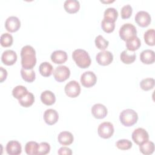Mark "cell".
I'll return each mask as SVG.
<instances>
[{
	"instance_id": "1f68e13d",
	"label": "cell",
	"mask_w": 155,
	"mask_h": 155,
	"mask_svg": "<svg viewBox=\"0 0 155 155\" xmlns=\"http://www.w3.org/2000/svg\"><path fill=\"white\" fill-rule=\"evenodd\" d=\"M154 86V79L153 78H145L140 82V88L144 91H148L153 88Z\"/></svg>"
},
{
	"instance_id": "e0dca14e",
	"label": "cell",
	"mask_w": 155,
	"mask_h": 155,
	"mask_svg": "<svg viewBox=\"0 0 155 155\" xmlns=\"http://www.w3.org/2000/svg\"><path fill=\"white\" fill-rule=\"evenodd\" d=\"M67 58V53L63 50H56L51 54V61L56 64H61L65 62Z\"/></svg>"
},
{
	"instance_id": "7402d4cb",
	"label": "cell",
	"mask_w": 155,
	"mask_h": 155,
	"mask_svg": "<svg viewBox=\"0 0 155 155\" xmlns=\"http://www.w3.org/2000/svg\"><path fill=\"white\" fill-rule=\"evenodd\" d=\"M136 58V56L134 52L128 50H124L120 54L121 61L125 64H130L133 63L135 61Z\"/></svg>"
},
{
	"instance_id": "83f0119b",
	"label": "cell",
	"mask_w": 155,
	"mask_h": 155,
	"mask_svg": "<svg viewBox=\"0 0 155 155\" xmlns=\"http://www.w3.org/2000/svg\"><path fill=\"white\" fill-rule=\"evenodd\" d=\"M21 75L22 78L27 82H32L35 79L36 74L33 69L26 70L22 68L21 70Z\"/></svg>"
},
{
	"instance_id": "5bb4252c",
	"label": "cell",
	"mask_w": 155,
	"mask_h": 155,
	"mask_svg": "<svg viewBox=\"0 0 155 155\" xmlns=\"http://www.w3.org/2000/svg\"><path fill=\"white\" fill-rule=\"evenodd\" d=\"M44 120L49 125L56 124L59 119V114L56 110L53 109H47L44 113Z\"/></svg>"
},
{
	"instance_id": "f1b7e54d",
	"label": "cell",
	"mask_w": 155,
	"mask_h": 155,
	"mask_svg": "<svg viewBox=\"0 0 155 155\" xmlns=\"http://www.w3.org/2000/svg\"><path fill=\"white\" fill-rule=\"evenodd\" d=\"M39 144L34 141L28 142L25 146V153L28 155L37 154Z\"/></svg>"
},
{
	"instance_id": "52a82bcc",
	"label": "cell",
	"mask_w": 155,
	"mask_h": 155,
	"mask_svg": "<svg viewBox=\"0 0 155 155\" xmlns=\"http://www.w3.org/2000/svg\"><path fill=\"white\" fill-rule=\"evenodd\" d=\"M65 93L70 97H76L81 93L79 84L76 81H70L65 86Z\"/></svg>"
},
{
	"instance_id": "2e32d148",
	"label": "cell",
	"mask_w": 155,
	"mask_h": 155,
	"mask_svg": "<svg viewBox=\"0 0 155 155\" xmlns=\"http://www.w3.org/2000/svg\"><path fill=\"white\" fill-rule=\"evenodd\" d=\"M6 151L10 155H18L22 152L21 143L17 140H10L6 145Z\"/></svg>"
},
{
	"instance_id": "277c9868",
	"label": "cell",
	"mask_w": 155,
	"mask_h": 155,
	"mask_svg": "<svg viewBox=\"0 0 155 155\" xmlns=\"http://www.w3.org/2000/svg\"><path fill=\"white\" fill-rule=\"evenodd\" d=\"M119 33L121 39L126 41L131 38L136 36L137 30L134 25L130 23H126L121 26Z\"/></svg>"
},
{
	"instance_id": "ac0fdd59",
	"label": "cell",
	"mask_w": 155,
	"mask_h": 155,
	"mask_svg": "<svg viewBox=\"0 0 155 155\" xmlns=\"http://www.w3.org/2000/svg\"><path fill=\"white\" fill-rule=\"evenodd\" d=\"M140 59L142 63L145 64H151L155 61L154 51L152 50H145L140 54Z\"/></svg>"
},
{
	"instance_id": "484cf974",
	"label": "cell",
	"mask_w": 155,
	"mask_h": 155,
	"mask_svg": "<svg viewBox=\"0 0 155 155\" xmlns=\"http://www.w3.org/2000/svg\"><path fill=\"white\" fill-rule=\"evenodd\" d=\"M20 105L24 107H29L33 105L35 102V97L33 93L28 92L23 97L18 99Z\"/></svg>"
},
{
	"instance_id": "603a6c76",
	"label": "cell",
	"mask_w": 155,
	"mask_h": 155,
	"mask_svg": "<svg viewBox=\"0 0 155 155\" xmlns=\"http://www.w3.org/2000/svg\"><path fill=\"white\" fill-rule=\"evenodd\" d=\"M141 45V42L140 39L136 36L131 38L126 41V47L127 50L134 51L136 50L139 49Z\"/></svg>"
},
{
	"instance_id": "30bf717a",
	"label": "cell",
	"mask_w": 155,
	"mask_h": 155,
	"mask_svg": "<svg viewBox=\"0 0 155 155\" xmlns=\"http://www.w3.org/2000/svg\"><path fill=\"white\" fill-rule=\"evenodd\" d=\"M97 62L101 65H108L110 64L113 60V55L109 51H101L99 52L96 56Z\"/></svg>"
},
{
	"instance_id": "d4e9b609",
	"label": "cell",
	"mask_w": 155,
	"mask_h": 155,
	"mask_svg": "<svg viewBox=\"0 0 155 155\" xmlns=\"http://www.w3.org/2000/svg\"><path fill=\"white\" fill-rule=\"evenodd\" d=\"M39 71L42 76L44 77H48L53 73V68L51 64L49 62H44L40 64L39 67Z\"/></svg>"
},
{
	"instance_id": "ffe728a7",
	"label": "cell",
	"mask_w": 155,
	"mask_h": 155,
	"mask_svg": "<svg viewBox=\"0 0 155 155\" xmlns=\"http://www.w3.org/2000/svg\"><path fill=\"white\" fill-rule=\"evenodd\" d=\"M58 142L63 145H71L73 140L74 137L73 134L69 131H62L58 136Z\"/></svg>"
},
{
	"instance_id": "4fadbf2b",
	"label": "cell",
	"mask_w": 155,
	"mask_h": 155,
	"mask_svg": "<svg viewBox=\"0 0 155 155\" xmlns=\"http://www.w3.org/2000/svg\"><path fill=\"white\" fill-rule=\"evenodd\" d=\"M1 61L6 65H12L17 61V54L13 50H5L2 54Z\"/></svg>"
},
{
	"instance_id": "ab89813d",
	"label": "cell",
	"mask_w": 155,
	"mask_h": 155,
	"mask_svg": "<svg viewBox=\"0 0 155 155\" xmlns=\"http://www.w3.org/2000/svg\"><path fill=\"white\" fill-rule=\"evenodd\" d=\"M0 71H1V75H0V82H2L4 81H5L7 76V71L5 69H4L3 67H0Z\"/></svg>"
},
{
	"instance_id": "d6986e66",
	"label": "cell",
	"mask_w": 155,
	"mask_h": 155,
	"mask_svg": "<svg viewBox=\"0 0 155 155\" xmlns=\"http://www.w3.org/2000/svg\"><path fill=\"white\" fill-rule=\"evenodd\" d=\"M65 11L69 13H75L80 8V3L77 0H66L64 3Z\"/></svg>"
},
{
	"instance_id": "f546056e",
	"label": "cell",
	"mask_w": 155,
	"mask_h": 155,
	"mask_svg": "<svg viewBox=\"0 0 155 155\" xmlns=\"http://www.w3.org/2000/svg\"><path fill=\"white\" fill-rule=\"evenodd\" d=\"M155 31L154 29H148L147 30L143 35V38L145 43L150 46H154L155 44L154 41Z\"/></svg>"
},
{
	"instance_id": "f35d334b",
	"label": "cell",
	"mask_w": 155,
	"mask_h": 155,
	"mask_svg": "<svg viewBox=\"0 0 155 155\" xmlns=\"http://www.w3.org/2000/svg\"><path fill=\"white\" fill-rule=\"evenodd\" d=\"M58 153L59 155H64V154H65V155H71L72 154V151L70 148H69L68 147H63L60 148L58 150Z\"/></svg>"
},
{
	"instance_id": "5b68a950",
	"label": "cell",
	"mask_w": 155,
	"mask_h": 155,
	"mask_svg": "<svg viewBox=\"0 0 155 155\" xmlns=\"http://www.w3.org/2000/svg\"><path fill=\"white\" fill-rule=\"evenodd\" d=\"M113 125L109 122L101 123L97 128V133L99 136L103 139H108L111 137L114 133Z\"/></svg>"
},
{
	"instance_id": "74e56055",
	"label": "cell",
	"mask_w": 155,
	"mask_h": 155,
	"mask_svg": "<svg viewBox=\"0 0 155 155\" xmlns=\"http://www.w3.org/2000/svg\"><path fill=\"white\" fill-rule=\"evenodd\" d=\"M132 12H133V8L129 4L125 5L122 7L120 10L121 18L122 19H128L131 16Z\"/></svg>"
},
{
	"instance_id": "8d00e7d4",
	"label": "cell",
	"mask_w": 155,
	"mask_h": 155,
	"mask_svg": "<svg viewBox=\"0 0 155 155\" xmlns=\"http://www.w3.org/2000/svg\"><path fill=\"white\" fill-rule=\"evenodd\" d=\"M50 150V146L47 142H41L39 144L37 155H45L48 154Z\"/></svg>"
},
{
	"instance_id": "d590c367",
	"label": "cell",
	"mask_w": 155,
	"mask_h": 155,
	"mask_svg": "<svg viewBox=\"0 0 155 155\" xmlns=\"http://www.w3.org/2000/svg\"><path fill=\"white\" fill-rule=\"evenodd\" d=\"M102 29L106 33H110L114 31L115 28V23L109 22L105 19H103L101 22Z\"/></svg>"
},
{
	"instance_id": "9c48e42d",
	"label": "cell",
	"mask_w": 155,
	"mask_h": 155,
	"mask_svg": "<svg viewBox=\"0 0 155 155\" xmlns=\"http://www.w3.org/2000/svg\"><path fill=\"white\" fill-rule=\"evenodd\" d=\"M97 81L96 74L91 71H87L83 73L81 76V82L82 85L86 88H90L94 85Z\"/></svg>"
},
{
	"instance_id": "7c38bea8",
	"label": "cell",
	"mask_w": 155,
	"mask_h": 155,
	"mask_svg": "<svg viewBox=\"0 0 155 155\" xmlns=\"http://www.w3.org/2000/svg\"><path fill=\"white\" fill-rule=\"evenodd\" d=\"M21 27V22L16 16H12L8 17L5 22V29L11 33L17 31Z\"/></svg>"
},
{
	"instance_id": "3957f363",
	"label": "cell",
	"mask_w": 155,
	"mask_h": 155,
	"mask_svg": "<svg viewBox=\"0 0 155 155\" xmlns=\"http://www.w3.org/2000/svg\"><path fill=\"white\" fill-rule=\"evenodd\" d=\"M119 119L122 125L126 127H131L134 125L138 120L137 113L132 109L124 110L119 115Z\"/></svg>"
},
{
	"instance_id": "7a4b0ae2",
	"label": "cell",
	"mask_w": 155,
	"mask_h": 155,
	"mask_svg": "<svg viewBox=\"0 0 155 155\" xmlns=\"http://www.w3.org/2000/svg\"><path fill=\"white\" fill-rule=\"evenodd\" d=\"M72 58L76 65L81 68H87L91 64L90 56L84 50H75L72 53Z\"/></svg>"
},
{
	"instance_id": "44dd1931",
	"label": "cell",
	"mask_w": 155,
	"mask_h": 155,
	"mask_svg": "<svg viewBox=\"0 0 155 155\" xmlns=\"http://www.w3.org/2000/svg\"><path fill=\"white\" fill-rule=\"evenodd\" d=\"M41 100L42 102L46 105H51L56 101L54 94L49 90L43 91L41 94Z\"/></svg>"
},
{
	"instance_id": "9a60e30c",
	"label": "cell",
	"mask_w": 155,
	"mask_h": 155,
	"mask_svg": "<svg viewBox=\"0 0 155 155\" xmlns=\"http://www.w3.org/2000/svg\"><path fill=\"white\" fill-rule=\"evenodd\" d=\"M107 107L101 104H96L91 108V114L96 119H103L107 114Z\"/></svg>"
},
{
	"instance_id": "8992f818",
	"label": "cell",
	"mask_w": 155,
	"mask_h": 155,
	"mask_svg": "<svg viewBox=\"0 0 155 155\" xmlns=\"http://www.w3.org/2000/svg\"><path fill=\"white\" fill-rule=\"evenodd\" d=\"M70 70L65 65H59L56 67L53 72V76L55 80L59 82L66 81L70 77Z\"/></svg>"
},
{
	"instance_id": "4316f807",
	"label": "cell",
	"mask_w": 155,
	"mask_h": 155,
	"mask_svg": "<svg viewBox=\"0 0 155 155\" xmlns=\"http://www.w3.org/2000/svg\"><path fill=\"white\" fill-rule=\"evenodd\" d=\"M140 151L145 155L151 154L154 150V144L153 142L147 140L141 145H139Z\"/></svg>"
},
{
	"instance_id": "d6a6232c",
	"label": "cell",
	"mask_w": 155,
	"mask_h": 155,
	"mask_svg": "<svg viewBox=\"0 0 155 155\" xmlns=\"http://www.w3.org/2000/svg\"><path fill=\"white\" fill-rule=\"evenodd\" d=\"M13 41V36L8 33H3L1 36L0 42L1 45L4 47H8L12 45Z\"/></svg>"
},
{
	"instance_id": "e575fe53",
	"label": "cell",
	"mask_w": 155,
	"mask_h": 155,
	"mask_svg": "<svg viewBox=\"0 0 155 155\" xmlns=\"http://www.w3.org/2000/svg\"><path fill=\"white\" fill-rule=\"evenodd\" d=\"M116 145L121 150H127L131 148L132 142L128 139H120L116 142Z\"/></svg>"
},
{
	"instance_id": "8fae6325",
	"label": "cell",
	"mask_w": 155,
	"mask_h": 155,
	"mask_svg": "<svg viewBox=\"0 0 155 155\" xmlns=\"http://www.w3.org/2000/svg\"><path fill=\"white\" fill-rule=\"evenodd\" d=\"M135 22L142 27H146L151 22V18L150 15L145 11H139L135 16Z\"/></svg>"
},
{
	"instance_id": "ba28073f",
	"label": "cell",
	"mask_w": 155,
	"mask_h": 155,
	"mask_svg": "<svg viewBox=\"0 0 155 155\" xmlns=\"http://www.w3.org/2000/svg\"><path fill=\"white\" fill-rule=\"evenodd\" d=\"M131 137L134 142L139 145L142 144L149 139L148 133L142 128H138L134 130L132 133Z\"/></svg>"
},
{
	"instance_id": "6da1fadb",
	"label": "cell",
	"mask_w": 155,
	"mask_h": 155,
	"mask_svg": "<svg viewBox=\"0 0 155 155\" xmlns=\"http://www.w3.org/2000/svg\"><path fill=\"white\" fill-rule=\"evenodd\" d=\"M21 65L26 70L33 69L36 63L35 50L30 45L23 47L21 51Z\"/></svg>"
},
{
	"instance_id": "cb8c5ba5",
	"label": "cell",
	"mask_w": 155,
	"mask_h": 155,
	"mask_svg": "<svg viewBox=\"0 0 155 155\" xmlns=\"http://www.w3.org/2000/svg\"><path fill=\"white\" fill-rule=\"evenodd\" d=\"M104 16V19L105 20L109 22H115L118 16V12L116 8L113 7H109L105 10Z\"/></svg>"
},
{
	"instance_id": "4dcf8cb0",
	"label": "cell",
	"mask_w": 155,
	"mask_h": 155,
	"mask_svg": "<svg viewBox=\"0 0 155 155\" xmlns=\"http://www.w3.org/2000/svg\"><path fill=\"white\" fill-rule=\"evenodd\" d=\"M27 89L22 85H18L12 90V95L14 97L19 99L28 93Z\"/></svg>"
},
{
	"instance_id": "836d02e7",
	"label": "cell",
	"mask_w": 155,
	"mask_h": 155,
	"mask_svg": "<svg viewBox=\"0 0 155 155\" xmlns=\"http://www.w3.org/2000/svg\"><path fill=\"white\" fill-rule=\"evenodd\" d=\"M95 45L96 47L101 50H104L107 48L109 44L108 41L104 39V38L102 35H98L95 38Z\"/></svg>"
}]
</instances>
